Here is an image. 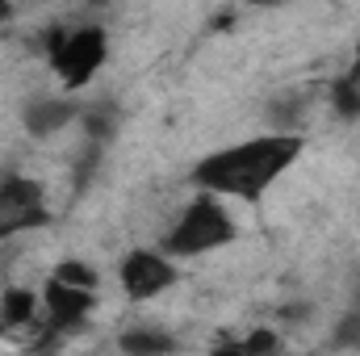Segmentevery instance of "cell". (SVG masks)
Wrapping results in <instances>:
<instances>
[{
	"mask_svg": "<svg viewBox=\"0 0 360 356\" xmlns=\"http://www.w3.org/2000/svg\"><path fill=\"white\" fill-rule=\"evenodd\" d=\"M51 227L46 189L25 172H0V243Z\"/></svg>",
	"mask_w": 360,
	"mask_h": 356,
	"instance_id": "obj_4",
	"label": "cell"
},
{
	"mask_svg": "<svg viewBox=\"0 0 360 356\" xmlns=\"http://www.w3.org/2000/svg\"><path fill=\"white\" fill-rule=\"evenodd\" d=\"M92 310H96V289L68 285V281L51 276L46 289H42V310H38V319H42V336H46V340H63V336H72L76 327L89 323Z\"/></svg>",
	"mask_w": 360,
	"mask_h": 356,
	"instance_id": "obj_5",
	"label": "cell"
},
{
	"mask_svg": "<svg viewBox=\"0 0 360 356\" xmlns=\"http://www.w3.org/2000/svg\"><path fill=\"white\" fill-rule=\"evenodd\" d=\"M80 113H84L80 101H68V96H30L25 109H21V126L34 139H46V134H59L63 126H72Z\"/></svg>",
	"mask_w": 360,
	"mask_h": 356,
	"instance_id": "obj_7",
	"label": "cell"
},
{
	"mask_svg": "<svg viewBox=\"0 0 360 356\" xmlns=\"http://www.w3.org/2000/svg\"><path fill=\"white\" fill-rule=\"evenodd\" d=\"M117 348L122 356H176L180 340L164 327H126L117 336Z\"/></svg>",
	"mask_w": 360,
	"mask_h": 356,
	"instance_id": "obj_8",
	"label": "cell"
},
{
	"mask_svg": "<svg viewBox=\"0 0 360 356\" xmlns=\"http://www.w3.org/2000/svg\"><path fill=\"white\" fill-rule=\"evenodd\" d=\"M0 331H4V323H0Z\"/></svg>",
	"mask_w": 360,
	"mask_h": 356,
	"instance_id": "obj_15",
	"label": "cell"
},
{
	"mask_svg": "<svg viewBox=\"0 0 360 356\" xmlns=\"http://www.w3.org/2000/svg\"><path fill=\"white\" fill-rule=\"evenodd\" d=\"M42 310V298L30 289H4L0 293V323L4 327H30Z\"/></svg>",
	"mask_w": 360,
	"mask_h": 356,
	"instance_id": "obj_9",
	"label": "cell"
},
{
	"mask_svg": "<svg viewBox=\"0 0 360 356\" xmlns=\"http://www.w3.org/2000/svg\"><path fill=\"white\" fill-rule=\"evenodd\" d=\"M46 59L51 72L68 92H80L96 80V72L109 59V34L101 25H72V30H51L46 38Z\"/></svg>",
	"mask_w": 360,
	"mask_h": 356,
	"instance_id": "obj_3",
	"label": "cell"
},
{
	"mask_svg": "<svg viewBox=\"0 0 360 356\" xmlns=\"http://www.w3.org/2000/svg\"><path fill=\"white\" fill-rule=\"evenodd\" d=\"M4 17H13V8H4V4H0V21H4Z\"/></svg>",
	"mask_w": 360,
	"mask_h": 356,
	"instance_id": "obj_14",
	"label": "cell"
},
{
	"mask_svg": "<svg viewBox=\"0 0 360 356\" xmlns=\"http://www.w3.org/2000/svg\"><path fill=\"white\" fill-rule=\"evenodd\" d=\"M51 276H59V281H68V285H84V289H96V272H92L84 260H63V265L55 268Z\"/></svg>",
	"mask_w": 360,
	"mask_h": 356,
	"instance_id": "obj_11",
	"label": "cell"
},
{
	"mask_svg": "<svg viewBox=\"0 0 360 356\" xmlns=\"http://www.w3.org/2000/svg\"><path fill=\"white\" fill-rule=\"evenodd\" d=\"M210 356H252V352H248V344H243V340H226V344H218Z\"/></svg>",
	"mask_w": 360,
	"mask_h": 356,
	"instance_id": "obj_12",
	"label": "cell"
},
{
	"mask_svg": "<svg viewBox=\"0 0 360 356\" xmlns=\"http://www.w3.org/2000/svg\"><path fill=\"white\" fill-rule=\"evenodd\" d=\"M335 348H360V302L340 319V327H335V340H331Z\"/></svg>",
	"mask_w": 360,
	"mask_h": 356,
	"instance_id": "obj_10",
	"label": "cell"
},
{
	"mask_svg": "<svg viewBox=\"0 0 360 356\" xmlns=\"http://www.w3.org/2000/svg\"><path fill=\"white\" fill-rule=\"evenodd\" d=\"M117 281H122V289H126L130 302H151V298H160V293H168L176 285L180 268H176V260H168L155 248H134V252L122 256Z\"/></svg>",
	"mask_w": 360,
	"mask_h": 356,
	"instance_id": "obj_6",
	"label": "cell"
},
{
	"mask_svg": "<svg viewBox=\"0 0 360 356\" xmlns=\"http://www.w3.org/2000/svg\"><path fill=\"white\" fill-rule=\"evenodd\" d=\"M344 80H348V84H360V42H356V51H352V68H348Z\"/></svg>",
	"mask_w": 360,
	"mask_h": 356,
	"instance_id": "obj_13",
	"label": "cell"
},
{
	"mask_svg": "<svg viewBox=\"0 0 360 356\" xmlns=\"http://www.w3.org/2000/svg\"><path fill=\"white\" fill-rule=\"evenodd\" d=\"M306 151L302 134H256L243 143H231L222 151H210L205 160H197V168L188 172V180L197 184V193L210 197H239V201H260L276 180L285 177L297 155Z\"/></svg>",
	"mask_w": 360,
	"mask_h": 356,
	"instance_id": "obj_1",
	"label": "cell"
},
{
	"mask_svg": "<svg viewBox=\"0 0 360 356\" xmlns=\"http://www.w3.org/2000/svg\"><path fill=\"white\" fill-rule=\"evenodd\" d=\"M235 239H239L235 214H231L218 197L197 193V197L180 210L176 222L168 227L160 252H164L168 260H197V256H210V252H218V248H226V243H235Z\"/></svg>",
	"mask_w": 360,
	"mask_h": 356,
	"instance_id": "obj_2",
	"label": "cell"
}]
</instances>
